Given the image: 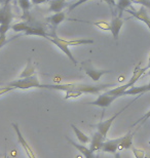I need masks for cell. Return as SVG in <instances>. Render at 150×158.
Instances as JSON below:
<instances>
[{
  "mask_svg": "<svg viewBox=\"0 0 150 158\" xmlns=\"http://www.w3.org/2000/svg\"><path fill=\"white\" fill-rule=\"evenodd\" d=\"M104 1L106 2L108 5H109V7H110V10H111V12L116 11V10H115L116 0H104Z\"/></svg>",
  "mask_w": 150,
  "mask_h": 158,
  "instance_id": "31",
  "label": "cell"
},
{
  "mask_svg": "<svg viewBox=\"0 0 150 158\" xmlns=\"http://www.w3.org/2000/svg\"><path fill=\"white\" fill-rule=\"evenodd\" d=\"M132 147H133V134L132 131H129L126 135L122 137V140L120 142L118 150L132 149Z\"/></svg>",
  "mask_w": 150,
  "mask_h": 158,
  "instance_id": "20",
  "label": "cell"
},
{
  "mask_svg": "<svg viewBox=\"0 0 150 158\" xmlns=\"http://www.w3.org/2000/svg\"><path fill=\"white\" fill-rule=\"evenodd\" d=\"M2 2H3V0H0V4H2Z\"/></svg>",
  "mask_w": 150,
  "mask_h": 158,
  "instance_id": "39",
  "label": "cell"
},
{
  "mask_svg": "<svg viewBox=\"0 0 150 158\" xmlns=\"http://www.w3.org/2000/svg\"><path fill=\"white\" fill-rule=\"evenodd\" d=\"M103 1H104V0H103Z\"/></svg>",
  "mask_w": 150,
  "mask_h": 158,
  "instance_id": "41",
  "label": "cell"
},
{
  "mask_svg": "<svg viewBox=\"0 0 150 158\" xmlns=\"http://www.w3.org/2000/svg\"><path fill=\"white\" fill-rule=\"evenodd\" d=\"M24 35H36V36H42L44 38H47L49 37V34L46 33V31L41 27H34V26H30L28 27V29L26 30V32H24Z\"/></svg>",
  "mask_w": 150,
  "mask_h": 158,
  "instance_id": "18",
  "label": "cell"
},
{
  "mask_svg": "<svg viewBox=\"0 0 150 158\" xmlns=\"http://www.w3.org/2000/svg\"><path fill=\"white\" fill-rule=\"evenodd\" d=\"M132 150H133V153H134V156L135 158H145L146 156V153L144 150H141V149H137L135 147H132Z\"/></svg>",
  "mask_w": 150,
  "mask_h": 158,
  "instance_id": "27",
  "label": "cell"
},
{
  "mask_svg": "<svg viewBox=\"0 0 150 158\" xmlns=\"http://www.w3.org/2000/svg\"><path fill=\"white\" fill-rule=\"evenodd\" d=\"M126 12H129L130 15H132L134 18H136L137 20L141 21L143 22L146 26H147L149 28L150 30V17L147 12V9H146L145 7H142L138 9V10H134V9H126Z\"/></svg>",
  "mask_w": 150,
  "mask_h": 158,
  "instance_id": "9",
  "label": "cell"
},
{
  "mask_svg": "<svg viewBox=\"0 0 150 158\" xmlns=\"http://www.w3.org/2000/svg\"><path fill=\"white\" fill-rule=\"evenodd\" d=\"M132 3H137V4L143 5V7L150 9V0H131Z\"/></svg>",
  "mask_w": 150,
  "mask_h": 158,
  "instance_id": "30",
  "label": "cell"
},
{
  "mask_svg": "<svg viewBox=\"0 0 150 158\" xmlns=\"http://www.w3.org/2000/svg\"><path fill=\"white\" fill-rule=\"evenodd\" d=\"M87 1H91V0H78V1H76L75 3H73V4L68 5V11L74 10L76 7H78L79 5H82L84 2H87Z\"/></svg>",
  "mask_w": 150,
  "mask_h": 158,
  "instance_id": "29",
  "label": "cell"
},
{
  "mask_svg": "<svg viewBox=\"0 0 150 158\" xmlns=\"http://www.w3.org/2000/svg\"><path fill=\"white\" fill-rule=\"evenodd\" d=\"M63 41L68 46H77V45H81V44H92L94 43V40H92V39H77V40L63 39Z\"/></svg>",
  "mask_w": 150,
  "mask_h": 158,
  "instance_id": "24",
  "label": "cell"
},
{
  "mask_svg": "<svg viewBox=\"0 0 150 158\" xmlns=\"http://www.w3.org/2000/svg\"><path fill=\"white\" fill-rule=\"evenodd\" d=\"M71 127L73 129V131H74L76 139L79 141V143H80L81 145H85V144L90 143V142H91L90 137H88V135H85L84 131H81L80 129L77 127V126H75L74 124H71Z\"/></svg>",
  "mask_w": 150,
  "mask_h": 158,
  "instance_id": "19",
  "label": "cell"
},
{
  "mask_svg": "<svg viewBox=\"0 0 150 158\" xmlns=\"http://www.w3.org/2000/svg\"><path fill=\"white\" fill-rule=\"evenodd\" d=\"M11 126H12V128H14L15 135H17V137H18L19 144H20L21 146H22V148L24 149L25 153L27 154L28 158H37L36 157V154L34 153V151L32 150V148L30 147V145L28 144V142L26 141V139H25L24 135H22L20 128H19V125L17 124V123L14 122V123H11Z\"/></svg>",
  "mask_w": 150,
  "mask_h": 158,
  "instance_id": "6",
  "label": "cell"
},
{
  "mask_svg": "<svg viewBox=\"0 0 150 158\" xmlns=\"http://www.w3.org/2000/svg\"><path fill=\"white\" fill-rule=\"evenodd\" d=\"M14 20V14L11 11V4L0 7V25H11Z\"/></svg>",
  "mask_w": 150,
  "mask_h": 158,
  "instance_id": "11",
  "label": "cell"
},
{
  "mask_svg": "<svg viewBox=\"0 0 150 158\" xmlns=\"http://www.w3.org/2000/svg\"><path fill=\"white\" fill-rule=\"evenodd\" d=\"M136 100H134L133 102H135ZM133 102H131L130 104H127V105L124 107V108H122L121 110H119L118 112L116 113V114H114L113 116H111V117L109 118V119H107V120H105V121H102V122H100V123H98V124H96L95 125V127H97V129H98V131L100 132V134H102L104 135L105 138L107 137V134H108V131H109V129H110V127H111V125H112V123H113V121L115 120L118 116L122 113L124 110H126L127 107H129L131 104H133Z\"/></svg>",
  "mask_w": 150,
  "mask_h": 158,
  "instance_id": "5",
  "label": "cell"
},
{
  "mask_svg": "<svg viewBox=\"0 0 150 158\" xmlns=\"http://www.w3.org/2000/svg\"><path fill=\"white\" fill-rule=\"evenodd\" d=\"M7 85L11 87H14V89H29L32 87L38 88V86L40 85V82L39 79L35 75H33V76L26 78H19L17 80L9 82Z\"/></svg>",
  "mask_w": 150,
  "mask_h": 158,
  "instance_id": "2",
  "label": "cell"
},
{
  "mask_svg": "<svg viewBox=\"0 0 150 158\" xmlns=\"http://www.w3.org/2000/svg\"><path fill=\"white\" fill-rule=\"evenodd\" d=\"M47 40H49L50 42L53 44H55V45L60 48L62 52L65 53L67 56V58H68L70 61H71L74 65H77V61H76V59L74 58V56L72 55L71 50H70L69 46L67 45V44L63 41V38H60V37L57 35L56 32H52L50 34H49V37L46 38Z\"/></svg>",
  "mask_w": 150,
  "mask_h": 158,
  "instance_id": "3",
  "label": "cell"
},
{
  "mask_svg": "<svg viewBox=\"0 0 150 158\" xmlns=\"http://www.w3.org/2000/svg\"><path fill=\"white\" fill-rule=\"evenodd\" d=\"M11 28V25H0V34H6Z\"/></svg>",
  "mask_w": 150,
  "mask_h": 158,
  "instance_id": "33",
  "label": "cell"
},
{
  "mask_svg": "<svg viewBox=\"0 0 150 158\" xmlns=\"http://www.w3.org/2000/svg\"><path fill=\"white\" fill-rule=\"evenodd\" d=\"M3 158H7V154H6V152H5V154H4V156H3Z\"/></svg>",
  "mask_w": 150,
  "mask_h": 158,
  "instance_id": "38",
  "label": "cell"
},
{
  "mask_svg": "<svg viewBox=\"0 0 150 158\" xmlns=\"http://www.w3.org/2000/svg\"><path fill=\"white\" fill-rule=\"evenodd\" d=\"M149 118H150V110H149L148 112H146L145 114L143 115L141 118L138 119L135 123H134V124L132 125V128H133V127H135V126H136L137 124H140V123H141V124H142V123H144V122L146 121V120H148Z\"/></svg>",
  "mask_w": 150,
  "mask_h": 158,
  "instance_id": "28",
  "label": "cell"
},
{
  "mask_svg": "<svg viewBox=\"0 0 150 158\" xmlns=\"http://www.w3.org/2000/svg\"><path fill=\"white\" fill-rule=\"evenodd\" d=\"M81 68L84 69V71L87 73L88 76L92 78V80L94 82H98L104 74L111 73L110 70H100V69H96L90 62H82Z\"/></svg>",
  "mask_w": 150,
  "mask_h": 158,
  "instance_id": "4",
  "label": "cell"
},
{
  "mask_svg": "<svg viewBox=\"0 0 150 158\" xmlns=\"http://www.w3.org/2000/svg\"><path fill=\"white\" fill-rule=\"evenodd\" d=\"M65 19H66V14L64 11H60V12H56L55 15H52L49 18H46V22L52 26L53 32H56L57 28L59 27V25L62 22H64Z\"/></svg>",
  "mask_w": 150,
  "mask_h": 158,
  "instance_id": "13",
  "label": "cell"
},
{
  "mask_svg": "<svg viewBox=\"0 0 150 158\" xmlns=\"http://www.w3.org/2000/svg\"><path fill=\"white\" fill-rule=\"evenodd\" d=\"M116 14H117L116 11L112 12V19H111V22L109 23V25H110V32L112 33L113 38L115 40L118 39L120 29H121V27L123 26L122 18L118 17Z\"/></svg>",
  "mask_w": 150,
  "mask_h": 158,
  "instance_id": "8",
  "label": "cell"
},
{
  "mask_svg": "<svg viewBox=\"0 0 150 158\" xmlns=\"http://www.w3.org/2000/svg\"><path fill=\"white\" fill-rule=\"evenodd\" d=\"M147 70H148V66H147V67H145V68H141L140 66H137V67L135 68V70H134V72H133V76L131 77V79L126 82V84H124L127 89H129L130 87L135 86V84L137 83V81H138L140 78H141L142 75L144 74Z\"/></svg>",
  "mask_w": 150,
  "mask_h": 158,
  "instance_id": "14",
  "label": "cell"
},
{
  "mask_svg": "<svg viewBox=\"0 0 150 158\" xmlns=\"http://www.w3.org/2000/svg\"><path fill=\"white\" fill-rule=\"evenodd\" d=\"M68 141H69V143L75 148V149H77L79 152L84 156V158H97L95 156V154L90 150V148H87L84 145H79L77 143H75V142H73L72 140H70V139H68Z\"/></svg>",
  "mask_w": 150,
  "mask_h": 158,
  "instance_id": "17",
  "label": "cell"
},
{
  "mask_svg": "<svg viewBox=\"0 0 150 158\" xmlns=\"http://www.w3.org/2000/svg\"><path fill=\"white\" fill-rule=\"evenodd\" d=\"M11 90H14V87H11V86H8V85L0 87V96H2V94H4L6 93H9V91H11Z\"/></svg>",
  "mask_w": 150,
  "mask_h": 158,
  "instance_id": "32",
  "label": "cell"
},
{
  "mask_svg": "<svg viewBox=\"0 0 150 158\" xmlns=\"http://www.w3.org/2000/svg\"><path fill=\"white\" fill-rule=\"evenodd\" d=\"M114 158H121L120 154H119L118 152H116L115 154H114ZM145 158H150V157H148V156H145Z\"/></svg>",
  "mask_w": 150,
  "mask_h": 158,
  "instance_id": "35",
  "label": "cell"
},
{
  "mask_svg": "<svg viewBox=\"0 0 150 158\" xmlns=\"http://www.w3.org/2000/svg\"><path fill=\"white\" fill-rule=\"evenodd\" d=\"M122 140V137L113 139V140H107L104 142L103 146H102L101 151H103L104 153H110V154H115L118 151L120 142Z\"/></svg>",
  "mask_w": 150,
  "mask_h": 158,
  "instance_id": "10",
  "label": "cell"
},
{
  "mask_svg": "<svg viewBox=\"0 0 150 158\" xmlns=\"http://www.w3.org/2000/svg\"><path fill=\"white\" fill-rule=\"evenodd\" d=\"M84 23H88V24H92L94 26L98 27L99 29L104 30V31H110V25L105 21H101V22H87L85 21Z\"/></svg>",
  "mask_w": 150,
  "mask_h": 158,
  "instance_id": "26",
  "label": "cell"
},
{
  "mask_svg": "<svg viewBox=\"0 0 150 158\" xmlns=\"http://www.w3.org/2000/svg\"><path fill=\"white\" fill-rule=\"evenodd\" d=\"M115 83H104L98 85L81 84V83H65V84H41L38 88H46V89L62 90L65 91L66 96L64 99H75L81 96L82 94H98L100 91L106 89L108 87L115 86Z\"/></svg>",
  "mask_w": 150,
  "mask_h": 158,
  "instance_id": "1",
  "label": "cell"
},
{
  "mask_svg": "<svg viewBox=\"0 0 150 158\" xmlns=\"http://www.w3.org/2000/svg\"><path fill=\"white\" fill-rule=\"evenodd\" d=\"M116 99H117L116 97L110 96V94L106 91V93H104V94H99L98 98L95 101H92V102H90V103H87L85 105L96 106V107H100V108H107V107H109Z\"/></svg>",
  "mask_w": 150,
  "mask_h": 158,
  "instance_id": "7",
  "label": "cell"
},
{
  "mask_svg": "<svg viewBox=\"0 0 150 158\" xmlns=\"http://www.w3.org/2000/svg\"><path fill=\"white\" fill-rule=\"evenodd\" d=\"M18 4L20 5V7L23 11L24 18H26V15H29V10L31 8V0H18Z\"/></svg>",
  "mask_w": 150,
  "mask_h": 158,
  "instance_id": "23",
  "label": "cell"
},
{
  "mask_svg": "<svg viewBox=\"0 0 150 158\" xmlns=\"http://www.w3.org/2000/svg\"><path fill=\"white\" fill-rule=\"evenodd\" d=\"M132 6V1L131 0H117L115 5V10L118 17H122L124 10H126L127 7Z\"/></svg>",
  "mask_w": 150,
  "mask_h": 158,
  "instance_id": "21",
  "label": "cell"
},
{
  "mask_svg": "<svg viewBox=\"0 0 150 158\" xmlns=\"http://www.w3.org/2000/svg\"><path fill=\"white\" fill-rule=\"evenodd\" d=\"M11 0H3L2 4H3V5H7V4H11Z\"/></svg>",
  "mask_w": 150,
  "mask_h": 158,
  "instance_id": "36",
  "label": "cell"
},
{
  "mask_svg": "<svg viewBox=\"0 0 150 158\" xmlns=\"http://www.w3.org/2000/svg\"><path fill=\"white\" fill-rule=\"evenodd\" d=\"M34 73H35V66L33 65L31 60H28V64L26 66V68L24 69V71L21 73L20 78H26V77L33 76Z\"/></svg>",
  "mask_w": 150,
  "mask_h": 158,
  "instance_id": "22",
  "label": "cell"
},
{
  "mask_svg": "<svg viewBox=\"0 0 150 158\" xmlns=\"http://www.w3.org/2000/svg\"><path fill=\"white\" fill-rule=\"evenodd\" d=\"M30 25L28 24V22H21V23H17L15 25L11 26V28L15 32H26V30L28 29Z\"/></svg>",
  "mask_w": 150,
  "mask_h": 158,
  "instance_id": "25",
  "label": "cell"
},
{
  "mask_svg": "<svg viewBox=\"0 0 150 158\" xmlns=\"http://www.w3.org/2000/svg\"><path fill=\"white\" fill-rule=\"evenodd\" d=\"M46 1H49V0H31V2L33 3V4H41V3H44V2H46Z\"/></svg>",
  "mask_w": 150,
  "mask_h": 158,
  "instance_id": "34",
  "label": "cell"
},
{
  "mask_svg": "<svg viewBox=\"0 0 150 158\" xmlns=\"http://www.w3.org/2000/svg\"><path fill=\"white\" fill-rule=\"evenodd\" d=\"M49 11L52 12H60L63 11V9L68 6L67 0H49Z\"/></svg>",
  "mask_w": 150,
  "mask_h": 158,
  "instance_id": "16",
  "label": "cell"
},
{
  "mask_svg": "<svg viewBox=\"0 0 150 158\" xmlns=\"http://www.w3.org/2000/svg\"><path fill=\"white\" fill-rule=\"evenodd\" d=\"M149 65H150V55H149Z\"/></svg>",
  "mask_w": 150,
  "mask_h": 158,
  "instance_id": "40",
  "label": "cell"
},
{
  "mask_svg": "<svg viewBox=\"0 0 150 158\" xmlns=\"http://www.w3.org/2000/svg\"><path fill=\"white\" fill-rule=\"evenodd\" d=\"M105 142V137L102 134H100L99 131L95 132L94 135H92V140H91V146H90V150L92 153L98 152L102 149V146H103Z\"/></svg>",
  "mask_w": 150,
  "mask_h": 158,
  "instance_id": "12",
  "label": "cell"
},
{
  "mask_svg": "<svg viewBox=\"0 0 150 158\" xmlns=\"http://www.w3.org/2000/svg\"><path fill=\"white\" fill-rule=\"evenodd\" d=\"M147 75L150 76V65H148V71H147Z\"/></svg>",
  "mask_w": 150,
  "mask_h": 158,
  "instance_id": "37",
  "label": "cell"
},
{
  "mask_svg": "<svg viewBox=\"0 0 150 158\" xmlns=\"http://www.w3.org/2000/svg\"><path fill=\"white\" fill-rule=\"evenodd\" d=\"M150 91V81L148 84L142 86H133L124 91V96H142Z\"/></svg>",
  "mask_w": 150,
  "mask_h": 158,
  "instance_id": "15",
  "label": "cell"
}]
</instances>
